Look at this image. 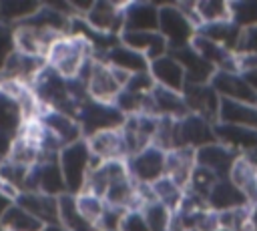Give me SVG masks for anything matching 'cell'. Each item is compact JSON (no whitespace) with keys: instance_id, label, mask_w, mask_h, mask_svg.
<instances>
[{"instance_id":"cell-1","label":"cell","mask_w":257,"mask_h":231,"mask_svg":"<svg viewBox=\"0 0 257 231\" xmlns=\"http://www.w3.org/2000/svg\"><path fill=\"white\" fill-rule=\"evenodd\" d=\"M90 58H94V48L84 36L64 34L50 46L46 54V64L62 78L74 80Z\"/></svg>"},{"instance_id":"cell-2","label":"cell","mask_w":257,"mask_h":231,"mask_svg":"<svg viewBox=\"0 0 257 231\" xmlns=\"http://www.w3.org/2000/svg\"><path fill=\"white\" fill-rule=\"evenodd\" d=\"M58 163H60V171L64 177L66 193L70 195L82 193L88 173H90V163H92V155L88 151L86 141L82 139L78 143L64 147L58 155Z\"/></svg>"},{"instance_id":"cell-3","label":"cell","mask_w":257,"mask_h":231,"mask_svg":"<svg viewBox=\"0 0 257 231\" xmlns=\"http://www.w3.org/2000/svg\"><path fill=\"white\" fill-rule=\"evenodd\" d=\"M159 32L167 40L169 50H177L193 42L197 28L177 4H161L159 6Z\"/></svg>"},{"instance_id":"cell-4","label":"cell","mask_w":257,"mask_h":231,"mask_svg":"<svg viewBox=\"0 0 257 231\" xmlns=\"http://www.w3.org/2000/svg\"><path fill=\"white\" fill-rule=\"evenodd\" d=\"M124 114L114 106V104H104L96 102L92 98H86L80 104L78 110V125L82 129V137L88 139L94 133L108 131V129H120L124 125Z\"/></svg>"},{"instance_id":"cell-5","label":"cell","mask_w":257,"mask_h":231,"mask_svg":"<svg viewBox=\"0 0 257 231\" xmlns=\"http://www.w3.org/2000/svg\"><path fill=\"white\" fill-rule=\"evenodd\" d=\"M124 8L126 2H108L96 0L82 16L86 26L98 34L106 36H120L124 30Z\"/></svg>"},{"instance_id":"cell-6","label":"cell","mask_w":257,"mask_h":231,"mask_svg":"<svg viewBox=\"0 0 257 231\" xmlns=\"http://www.w3.org/2000/svg\"><path fill=\"white\" fill-rule=\"evenodd\" d=\"M24 193H44V195H52V197H60L66 193L58 157H42L30 169Z\"/></svg>"},{"instance_id":"cell-7","label":"cell","mask_w":257,"mask_h":231,"mask_svg":"<svg viewBox=\"0 0 257 231\" xmlns=\"http://www.w3.org/2000/svg\"><path fill=\"white\" fill-rule=\"evenodd\" d=\"M64 34L54 32V30H46V28H36L30 24H16L12 26V40H14V50L28 54V56H38L46 60V54L50 50V46Z\"/></svg>"},{"instance_id":"cell-8","label":"cell","mask_w":257,"mask_h":231,"mask_svg":"<svg viewBox=\"0 0 257 231\" xmlns=\"http://www.w3.org/2000/svg\"><path fill=\"white\" fill-rule=\"evenodd\" d=\"M165 157L167 153L155 145L143 149L137 155L126 159V169L131 179L137 185H153L161 177H165Z\"/></svg>"},{"instance_id":"cell-9","label":"cell","mask_w":257,"mask_h":231,"mask_svg":"<svg viewBox=\"0 0 257 231\" xmlns=\"http://www.w3.org/2000/svg\"><path fill=\"white\" fill-rule=\"evenodd\" d=\"M122 88L124 86H122V80L116 74V70L112 66H108L106 62L94 58L90 76L86 80L88 98H92L96 102H104V104H114V100Z\"/></svg>"},{"instance_id":"cell-10","label":"cell","mask_w":257,"mask_h":231,"mask_svg":"<svg viewBox=\"0 0 257 231\" xmlns=\"http://www.w3.org/2000/svg\"><path fill=\"white\" fill-rule=\"evenodd\" d=\"M211 143H217L215 125L199 114H185L177 121V149L189 147V149H201Z\"/></svg>"},{"instance_id":"cell-11","label":"cell","mask_w":257,"mask_h":231,"mask_svg":"<svg viewBox=\"0 0 257 231\" xmlns=\"http://www.w3.org/2000/svg\"><path fill=\"white\" fill-rule=\"evenodd\" d=\"M157 127H159V117H153V114H131L124 119V125L120 127V131L126 143L128 157L153 145Z\"/></svg>"},{"instance_id":"cell-12","label":"cell","mask_w":257,"mask_h":231,"mask_svg":"<svg viewBox=\"0 0 257 231\" xmlns=\"http://www.w3.org/2000/svg\"><path fill=\"white\" fill-rule=\"evenodd\" d=\"M183 98L187 104V110L193 114H199L207 119L209 123L217 125L219 121V106H221V96L215 92L211 84H193L187 82L183 88Z\"/></svg>"},{"instance_id":"cell-13","label":"cell","mask_w":257,"mask_h":231,"mask_svg":"<svg viewBox=\"0 0 257 231\" xmlns=\"http://www.w3.org/2000/svg\"><path fill=\"white\" fill-rule=\"evenodd\" d=\"M84 141L88 145L90 155L94 159H98L100 163H106V161H126L128 159L126 143H124V137H122L120 129L100 131V133L90 135Z\"/></svg>"},{"instance_id":"cell-14","label":"cell","mask_w":257,"mask_h":231,"mask_svg":"<svg viewBox=\"0 0 257 231\" xmlns=\"http://www.w3.org/2000/svg\"><path fill=\"white\" fill-rule=\"evenodd\" d=\"M209 84L215 88V92L221 98L235 100V102H245V104H255L257 106V92L249 86V82L239 72L217 70Z\"/></svg>"},{"instance_id":"cell-15","label":"cell","mask_w":257,"mask_h":231,"mask_svg":"<svg viewBox=\"0 0 257 231\" xmlns=\"http://www.w3.org/2000/svg\"><path fill=\"white\" fill-rule=\"evenodd\" d=\"M241 155L235 153L233 149L225 147L223 143H211L207 147H201L195 151V159H197V165L199 167H205L209 169L211 173H215L219 179H229V173L235 165V161L239 159Z\"/></svg>"},{"instance_id":"cell-16","label":"cell","mask_w":257,"mask_h":231,"mask_svg":"<svg viewBox=\"0 0 257 231\" xmlns=\"http://www.w3.org/2000/svg\"><path fill=\"white\" fill-rule=\"evenodd\" d=\"M40 123L50 135L56 137V141L62 147H68V145L78 143V141L84 139L78 121L68 117V114H64V112H58V110H52V108H42Z\"/></svg>"},{"instance_id":"cell-17","label":"cell","mask_w":257,"mask_h":231,"mask_svg":"<svg viewBox=\"0 0 257 231\" xmlns=\"http://www.w3.org/2000/svg\"><path fill=\"white\" fill-rule=\"evenodd\" d=\"M14 203H18L22 209H26L38 221H42L46 227L60 225L58 197L44 195V193H20V195H16Z\"/></svg>"},{"instance_id":"cell-18","label":"cell","mask_w":257,"mask_h":231,"mask_svg":"<svg viewBox=\"0 0 257 231\" xmlns=\"http://www.w3.org/2000/svg\"><path fill=\"white\" fill-rule=\"evenodd\" d=\"M195 167H197L195 149L181 147V149L167 151V157H165V177L171 179L181 189L189 187V181H191V175H193Z\"/></svg>"},{"instance_id":"cell-19","label":"cell","mask_w":257,"mask_h":231,"mask_svg":"<svg viewBox=\"0 0 257 231\" xmlns=\"http://www.w3.org/2000/svg\"><path fill=\"white\" fill-rule=\"evenodd\" d=\"M122 32H159V4L126 2Z\"/></svg>"},{"instance_id":"cell-20","label":"cell","mask_w":257,"mask_h":231,"mask_svg":"<svg viewBox=\"0 0 257 231\" xmlns=\"http://www.w3.org/2000/svg\"><path fill=\"white\" fill-rule=\"evenodd\" d=\"M169 54L183 66L185 70V76H187V82H193V84H209L213 74L217 72L203 56H199L193 46H185V48H177V50H169Z\"/></svg>"},{"instance_id":"cell-21","label":"cell","mask_w":257,"mask_h":231,"mask_svg":"<svg viewBox=\"0 0 257 231\" xmlns=\"http://www.w3.org/2000/svg\"><path fill=\"white\" fill-rule=\"evenodd\" d=\"M96 60H102V62H106L108 66L118 68V70H124V72H128V74L149 72V66H151V62L147 60V56H143L141 52H137V50H133V48H128V46H124L120 40H118L112 48H108V50H106L100 58H96Z\"/></svg>"},{"instance_id":"cell-22","label":"cell","mask_w":257,"mask_h":231,"mask_svg":"<svg viewBox=\"0 0 257 231\" xmlns=\"http://www.w3.org/2000/svg\"><path fill=\"white\" fill-rule=\"evenodd\" d=\"M149 72H151L155 84L169 88V90H175V92H183V88L187 84V76H185L183 66L171 54H165V56L153 60L149 66Z\"/></svg>"},{"instance_id":"cell-23","label":"cell","mask_w":257,"mask_h":231,"mask_svg":"<svg viewBox=\"0 0 257 231\" xmlns=\"http://www.w3.org/2000/svg\"><path fill=\"white\" fill-rule=\"evenodd\" d=\"M118 38L124 46L147 56L149 62L169 54V44L161 32H122Z\"/></svg>"},{"instance_id":"cell-24","label":"cell","mask_w":257,"mask_h":231,"mask_svg":"<svg viewBox=\"0 0 257 231\" xmlns=\"http://www.w3.org/2000/svg\"><path fill=\"white\" fill-rule=\"evenodd\" d=\"M207 205L215 213H225V211H233L239 207H247L249 203L245 195L241 193V189L235 187L231 179H219L207 197Z\"/></svg>"},{"instance_id":"cell-25","label":"cell","mask_w":257,"mask_h":231,"mask_svg":"<svg viewBox=\"0 0 257 231\" xmlns=\"http://www.w3.org/2000/svg\"><path fill=\"white\" fill-rule=\"evenodd\" d=\"M217 141L225 147L233 149L239 155H247L257 149V131L245 129V127H233V125H215Z\"/></svg>"},{"instance_id":"cell-26","label":"cell","mask_w":257,"mask_h":231,"mask_svg":"<svg viewBox=\"0 0 257 231\" xmlns=\"http://www.w3.org/2000/svg\"><path fill=\"white\" fill-rule=\"evenodd\" d=\"M151 100H153V112L159 119L161 117L183 119L185 114H189L183 92H175V90H169V88L155 84V88L151 90Z\"/></svg>"},{"instance_id":"cell-27","label":"cell","mask_w":257,"mask_h":231,"mask_svg":"<svg viewBox=\"0 0 257 231\" xmlns=\"http://www.w3.org/2000/svg\"><path fill=\"white\" fill-rule=\"evenodd\" d=\"M221 125H233V127H245L257 131V106L255 104H245V102H235L221 98L219 106V121Z\"/></svg>"},{"instance_id":"cell-28","label":"cell","mask_w":257,"mask_h":231,"mask_svg":"<svg viewBox=\"0 0 257 231\" xmlns=\"http://www.w3.org/2000/svg\"><path fill=\"white\" fill-rule=\"evenodd\" d=\"M197 34L227 48L229 52L237 54V46H239V38H241V28L233 22V20H223V22H213V24H203L201 28H197Z\"/></svg>"},{"instance_id":"cell-29","label":"cell","mask_w":257,"mask_h":231,"mask_svg":"<svg viewBox=\"0 0 257 231\" xmlns=\"http://www.w3.org/2000/svg\"><path fill=\"white\" fill-rule=\"evenodd\" d=\"M229 179L235 187L241 189L249 205H257V165H253L245 155H241L235 161Z\"/></svg>"},{"instance_id":"cell-30","label":"cell","mask_w":257,"mask_h":231,"mask_svg":"<svg viewBox=\"0 0 257 231\" xmlns=\"http://www.w3.org/2000/svg\"><path fill=\"white\" fill-rule=\"evenodd\" d=\"M0 225L4 231H44L46 225L22 209L18 203H12L4 215L0 217Z\"/></svg>"},{"instance_id":"cell-31","label":"cell","mask_w":257,"mask_h":231,"mask_svg":"<svg viewBox=\"0 0 257 231\" xmlns=\"http://www.w3.org/2000/svg\"><path fill=\"white\" fill-rule=\"evenodd\" d=\"M22 125H24V114L20 104L12 96L0 90V133L10 135L14 139L20 133Z\"/></svg>"},{"instance_id":"cell-32","label":"cell","mask_w":257,"mask_h":231,"mask_svg":"<svg viewBox=\"0 0 257 231\" xmlns=\"http://www.w3.org/2000/svg\"><path fill=\"white\" fill-rule=\"evenodd\" d=\"M195 12H197L201 26L231 20V4L223 2V0H199V2H195Z\"/></svg>"},{"instance_id":"cell-33","label":"cell","mask_w":257,"mask_h":231,"mask_svg":"<svg viewBox=\"0 0 257 231\" xmlns=\"http://www.w3.org/2000/svg\"><path fill=\"white\" fill-rule=\"evenodd\" d=\"M153 193H155V199L159 203H163L167 209H171L173 213H177V209L181 207L183 203V197H185V189H181L179 185H175L171 179L167 177H161L159 181H155L153 185Z\"/></svg>"},{"instance_id":"cell-34","label":"cell","mask_w":257,"mask_h":231,"mask_svg":"<svg viewBox=\"0 0 257 231\" xmlns=\"http://www.w3.org/2000/svg\"><path fill=\"white\" fill-rule=\"evenodd\" d=\"M141 213H143V217L149 225V231H171L173 211L167 209L163 203H159V201L145 203L141 207Z\"/></svg>"},{"instance_id":"cell-35","label":"cell","mask_w":257,"mask_h":231,"mask_svg":"<svg viewBox=\"0 0 257 231\" xmlns=\"http://www.w3.org/2000/svg\"><path fill=\"white\" fill-rule=\"evenodd\" d=\"M74 197H76V209H78L80 217L90 227H96V223L100 221V217H102V213L106 209V203L100 197H96L92 193H84V191L74 195Z\"/></svg>"},{"instance_id":"cell-36","label":"cell","mask_w":257,"mask_h":231,"mask_svg":"<svg viewBox=\"0 0 257 231\" xmlns=\"http://www.w3.org/2000/svg\"><path fill=\"white\" fill-rule=\"evenodd\" d=\"M231 4V20L243 30L249 26H257V0H239Z\"/></svg>"},{"instance_id":"cell-37","label":"cell","mask_w":257,"mask_h":231,"mask_svg":"<svg viewBox=\"0 0 257 231\" xmlns=\"http://www.w3.org/2000/svg\"><path fill=\"white\" fill-rule=\"evenodd\" d=\"M217 181H219V177L215 173H211L209 169L197 165L195 171H193V175H191L189 187L185 191H191V193H195V195H199V197H203L207 201V197H209V193H211V189L215 187Z\"/></svg>"},{"instance_id":"cell-38","label":"cell","mask_w":257,"mask_h":231,"mask_svg":"<svg viewBox=\"0 0 257 231\" xmlns=\"http://www.w3.org/2000/svg\"><path fill=\"white\" fill-rule=\"evenodd\" d=\"M126 90L131 92H139V94H149L155 88V80L151 76V72H139V74H131L126 86Z\"/></svg>"},{"instance_id":"cell-39","label":"cell","mask_w":257,"mask_h":231,"mask_svg":"<svg viewBox=\"0 0 257 231\" xmlns=\"http://www.w3.org/2000/svg\"><path fill=\"white\" fill-rule=\"evenodd\" d=\"M237 54H253L257 56V26H249L241 30Z\"/></svg>"},{"instance_id":"cell-40","label":"cell","mask_w":257,"mask_h":231,"mask_svg":"<svg viewBox=\"0 0 257 231\" xmlns=\"http://www.w3.org/2000/svg\"><path fill=\"white\" fill-rule=\"evenodd\" d=\"M14 52V40H12V28L0 26V70L4 68L8 56Z\"/></svg>"},{"instance_id":"cell-41","label":"cell","mask_w":257,"mask_h":231,"mask_svg":"<svg viewBox=\"0 0 257 231\" xmlns=\"http://www.w3.org/2000/svg\"><path fill=\"white\" fill-rule=\"evenodd\" d=\"M12 137L10 135H4L0 133V163H4L8 157H10V149H12Z\"/></svg>"},{"instance_id":"cell-42","label":"cell","mask_w":257,"mask_h":231,"mask_svg":"<svg viewBox=\"0 0 257 231\" xmlns=\"http://www.w3.org/2000/svg\"><path fill=\"white\" fill-rule=\"evenodd\" d=\"M12 203H14V199H12V197H10V195H8V193H6V191L0 187V217L4 215V211H6V209L12 205Z\"/></svg>"},{"instance_id":"cell-43","label":"cell","mask_w":257,"mask_h":231,"mask_svg":"<svg viewBox=\"0 0 257 231\" xmlns=\"http://www.w3.org/2000/svg\"><path fill=\"white\" fill-rule=\"evenodd\" d=\"M243 78L249 82V86L257 92V68H253V70H247V72H243Z\"/></svg>"},{"instance_id":"cell-44","label":"cell","mask_w":257,"mask_h":231,"mask_svg":"<svg viewBox=\"0 0 257 231\" xmlns=\"http://www.w3.org/2000/svg\"><path fill=\"white\" fill-rule=\"evenodd\" d=\"M251 225L253 231H257V205H251Z\"/></svg>"},{"instance_id":"cell-45","label":"cell","mask_w":257,"mask_h":231,"mask_svg":"<svg viewBox=\"0 0 257 231\" xmlns=\"http://www.w3.org/2000/svg\"><path fill=\"white\" fill-rule=\"evenodd\" d=\"M0 231H4V229H2V225H0Z\"/></svg>"},{"instance_id":"cell-46","label":"cell","mask_w":257,"mask_h":231,"mask_svg":"<svg viewBox=\"0 0 257 231\" xmlns=\"http://www.w3.org/2000/svg\"><path fill=\"white\" fill-rule=\"evenodd\" d=\"M0 187H2V183H0ZM2 189H4V187H2Z\"/></svg>"},{"instance_id":"cell-47","label":"cell","mask_w":257,"mask_h":231,"mask_svg":"<svg viewBox=\"0 0 257 231\" xmlns=\"http://www.w3.org/2000/svg\"><path fill=\"white\" fill-rule=\"evenodd\" d=\"M219 231H225V229H219Z\"/></svg>"}]
</instances>
